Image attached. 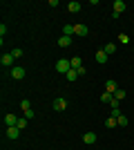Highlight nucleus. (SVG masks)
Instances as JSON below:
<instances>
[{
    "label": "nucleus",
    "instance_id": "nucleus-27",
    "mask_svg": "<svg viewBox=\"0 0 134 150\" xmlns=\"http://www.w3.org/2000/svg\"><path fill=\"white\" fill-rule=\"evenodd\" d=\"M119 103H121V101H116V99H112V103H109V105H112V110H119Z\"/></svg>",
    "mask_w": 134,
    "mask_h": 150
},
{
    "label": "nucleus",
    "instance_id": "nucleus-9",
    "mask_svg": "<svg viewBox=\"0 0 134 150\" xmlns=\"http://www.w3.org/2000/svg\"><path fill=\"white\" fill-rule=\"evenodd\" d=\"M112 7H114L116 13H123V11H125V2H123V0H114V2H112Z\"/></svg>",
    "mask_w": 134,
    "mask_h": 150
},
{
    "label": "nucleus",
    "instance_id": "nucleus-3",
    "mask_svg": "<svg viewBox=\"0 0 134 150\" xmlns=\"http://www.w3.org/2000/svg\"><path fill=\"white\" fill-rule=\"evenodd\" d=\"M20 128L18 125H7V130H5V134H7V139H18L20 137Z\"/></svg>",
    "mask_w": 134,
    "mask_h": 150
},
{
    "label": "nucleus",
    "instance_id": "nucleus-18",
    "mask_svg": "<svg viewBox=\"0 0 134 150\" xmlns=\"http://www.w3.org/2000/svg\"><path fill=\"white\" fill-rule=\"evenodd\" d=\"M65 76H67V81H76V79H78V72H76L74 67H72V69H69V72H67Z\"/></svg>",
    "mask_w": 134,
    "mask_h": 150
},
{
    "label": "nucleus",
    "instance_id": "nucleus-1",
    "mask_svg": "<svg viewBox=\"0 0 134 150\" xmlns=\"http://www.w3.org/2000/svg\"><path fill=\"white\" fill-rule=\"evenodd\" d=\"M72 69V61L69 58H58V63H56V72L58 74H67Z\"/></svg>",
    "mask_w": 134,
    "mask_h": 150
},
{
    "label": "nucleus",
    "instance_id": "nucleus-19",
    "mask_svg": "<svg viewBox=\"0 0 134 150\" xmlns=\"http://www.w3.org/2000/svg\"><path fill=\"white\" fill-rule=\"evenodd\" d=\"M112 99H114V94H109V92H103L101 94V101H103V103H112Z\"/></svg>",
    "mask_w": 134,
    "mask_h": 150
},
{
    "label": "nucleus",
    "instance_id": "nucleus-2",
    "mask_svg": "<svg viewBox=\"0 0 134 150\" xmlns=\"http://www.w3.org/2000/svg\"><path fill=\"white\" fill-rule=\"evenodd\" d=\"M51 105H54L56 112H63V110H67V99H65V96H58V99H54Z\"/></svg>",
    "mask_w": 134,
    "mask_h": 150
},
{
    "label": "nucleus",
    "instance_id": "nucleus-11",
    "mask_svg": "<svg viewBox=\"0 0 134 150\" xmlns=\"http://www.w3.org/2000/svg\"><path fill=\"white\" fill-rule=\"evenodd\" d=\"M5 123L7 125H16L18 123V117H16V114H5Z\"/></svg>",
    "mask_w": 134,
    "mask_h": 150
},
{
    "label": "nucleus",
    "instance_id": "nucleus-28",
    "mask_svg": "<svg viewBox=\"0 0 134 150\" xmlns=\"http://www.w3.org/2000/svg\"><path fill=\"white\" fill-rule=\"evenodd\" d=\"M5 34H7V25H0V36L5 38Z\"/></svg>",
    "mask_w": 134,
    "mask_h": 150
},
{
    "label": "nucleus",
    "instance_id": "nucleus-15",
    "mask_svg": "<svg viewBox=\"0 0 134 150\" xmlns=\"http://www.w3.org/2000/svg\"><path fill=\"white\" fill-rule=\"evenodd\" d=\"M103 52H105L107 56H112V54H114V52H116V45H114V43H107V45H105V47H103Z\"/></svg>",
    "mask_w": 134,
    "mask_h": 150
},
{
    "label": "nucleus",
    "instance_id": "nucleus-13",
    "mask_svg": "<svg viewBox=\"0 0 134 150\" xmlns=\"http://www.w3.org/2000/svg\"><path fill=\"white\" fill-rule=\"evenodd\" d=\"M69 61H72V67H74V69L83 67V58H81V56H74V58H69Z\"/></svg>",
    "mask_w": 134,
    "mask_h": 150
},
{
    "label": "nucleus",
    "instance_id": "nucleus-29",
    "mask_svg": "<svg viewBox=\"0 0 134 150\" xmlns=\"http://www.w3.org/2000/svg\"><path fill=\"white\" fill-rule=\"evenodd\" d=\"M76 72H78V76H85V74H87V69H85V67H78Z\"/></svg>",
    "mask_w": 134,
    "mask_h": 150
},
{
    "label": "nucleus",
    "instance_id": "nucleus-25",
    "mask_svg": "<svg viewBox=\"0 0 134 150\" xmlns=\"http://www.w3.org/2000/svg\"><path fill=\"white\" fill-rule=\"evenodd\" d=\"M11 54H13V58H20V56H22V50H20V47H13Z\"/></svg>",
    "mask_w": 134,
    "mask_h": 150
},
{
    "label": "nucleus",
    "instance_id": "nucleus-12",
    "mask_svg": "<svg viewBox=\"0 0 134 150\" xmlns=\"http://www.w3.org/2000/svg\"><path fill=\"white\" fill-rule=\"evenodd\" d=\"M58 45H60V47H69L72 45V36H60L58 38Z\"/></svg>",
    "mask_w": 134,
    "mask_h": 150
},
{
    "label": "nucleus",
    "instance_id": "nucleus-30",
    "mask_svg": "<svg viewBox=\"0 0 134 150\" xmlns=\"http://www.w3.org/2000/svg\"><path fill=\"white\" fill-rule=\"evenodd\" d=\"M132 52H134V47H132Z\"/></svg>",
    "mask_w": 134,
    "mask_h": 150
},
{
    "label": "nucleus",
    "instance_id": "nucleus-17",
    "mask_svg": "<svg viewBox=\"0 0 134 150\" xmlns=\"http://www.w3.org/2000/svg\"><path fill=\"white\" fill-rule=\"evenodd\" d=\"M105 125H107L109 130H114L116 125H119V121H116V117H109V119H107V121H105Z\"/></svg>",
    "mask_w": 134,
    "mask_h": 150
},
{
    "label": "nucleus",
    "instance_id": "nucleus-20",
    "mask_svg": "<svg viewBox=\"0 0 134 150\" xmlns=\"http://www.w3.org/2000/svg\"><path fill=\"white\" fill-rule=\"evenodd\" d=\"M114 99H116V101H123V99H125V90H121V88H119V90L114 92Z\"/></svg>",
    "mask_w": 134,
    "mask_h": 150
},
{
    "label": "nucleus",
    "instance_id": "nucleus-16",
    "mask_svg": "<svg viewBox=\"0 0 134 150\" xmlns=\"http://www.w3.org/2000/svg\"><path fill=\"white\" fill-rule=\"evenodd\" d=\"M87 25H76V36H87Z\"/></svg>",
    "mask_w": 134,
    "mask_h": 150
},
{
    "label": "nucleus",
    "instance_id": "nucleus-5",
    "mask_svg": "<svg viewBox=\"0 0 134 150\" xmlns=\"http://www.w3.org/2000/svg\"><path fill=\"white\" fill-rule=\"evenodd\" d=\"M11 79H25V67L13 65V67H11Z\"/></svg>",
    "mask_w": 134,
    "mask_h": 150
},
{
    "label": "nucleus",
    "instance_id": "nucleus-22",
    "mask_svg": "<svg viewBox=\"0 0 134 150\" xmlns=\"http://www.w3.org/2000/svg\"><path fill=\"white\" fill-rule=\"evenodd\" d=\"M20 108H22V112H27V110H32V103H29L27 99H22L20 101Z\"/></svg>",
    "mask_w": 134,
    "mask_h": 150
},
{
    "label": "nucleus",
    "instance_id": "nucleus-26",
    "mask_svg": "<svg viewBox=\"0 0 134 150\" xmlns=\"http://www.w3.org/2000/svg\"><path fill=\"white\" fill-rule=\"evenodd\" d=\"M22 117H25V119H34L36 112H34V110H27V112H22Z\"/></svg>",
    "mask_w": 134,
    "mask_h": 150
},
{
    "label": "nucleus",
    "instance_id": "nucleus-21",
    "mask_svg": "<svg viewBox=\"0 0 134 150\" xmlns=\"http://www.w3.org/2000/svg\"><path fill=\"white\" fill-rule=\"evenodd\" d=\"M27 121H29V119H25V117H18V123H16V125H18L20 130H25V128H27Z\"/></svg>",
    "mask_w": 134,
    "mask_h": 150
},
{
    "label": "nucleus",
    "instance_id": "nucleus-8",
    "mask_svg": "<svg viewBox=\"0 0 134 150\" xmlns=\"http://www.w3.org/2000/svg\"><path fill=\"white\" fill-rule=\"evenodd\" d=\"M83 141H85L87 146L96 144V132H85V134H83Z\"/></svg>",
    "mask_w": 134,
    "mask_h": 150
},
{
    "label": "nucleus",
    "instance_id": "nucleus-6",
    "mask_svg": "<svg viewBox=\"0 0 134 150\" xmlns=\"http://www.w3.org/2000/svg\"><path fill=\"white\" fill-rule=\"evenodd\" d=\"M116 90H119V85H116V81H114V79H109V81H105V92L114 94Z\"/></svg>",
    "mask_w": 134,
    "mask_h": 150
},
{
    "label": "nucleus",
    "instance_id": "nucleus-4",
    "mask_svg": "<svg viewBox=\"0 0 134 150\" xmlns=\"http://www.w3.org/2000/svg\"><path fill=\"white\" fill-rule=\"evenodd\" d=\"M13 61H16V58H13V54H11V52H9V54H2V56H0V63H2V67H13Z\"/></svg>",
    "mask_w": 134,
    "mask_h": 150
},
{
    "label": "nucleus",
    "instance_id": "nucleus-7",
    "mask_svg": "<svg viewBox=\"0 0 134 150\" xmlns=\"http://www.w3.org/2000/svg\"><path fill=\"white\" fill-rule=\"evenodd\" d=\"M94 58H96V63H101V65L109 61V56H107V54H105L103 50H98V52H96V54H94Z\"/></svg>",
    "mask_w": 134,
    "mask_h": 150
},
{
    "label": "nucleus",
    "instance_id": "nucleus-14",
    "mask_svg": "<svg viewBox=\"0 0 134 150\" xmlns=\"http://www.w3.org/2000/svg\"><path fill=\"white\" fill-rule=\"evenodd\" d=\"M67 11L78 13V11H81V2H69V5H67Z\"/></svg>",
    "mask_w": 134,
    "mask_h": 150
},
{
    "label": "nucleus",
    "instance_id": "nucleus-23",
    "mask_svg": "<svg viewBox=\"0 0 134 150\" xmlns=\"http://www.w3.org/2000/svg\"><path fill=\"white\" fill-rule=\"evenodd\" d=\"M119 43H125V45H130V36H128V34H119Z\"/></svg>",
    "mask_w": 134,
    "mask_h": 150
},
{
    "label": "nucleus",
    "instance_id": "nucleus-24",
    "mask_svg": "<svg viewBox=\"0 0 134 150\" xmlns=\"http://www.w3.org/2000/svg\"><path fill=\"white\" fill-rule=\"evenodd\" d=\"M116 121H119V125H121V128H125V125H128V117H125V114H121Z\"/></svg>",
    "mask_w": 134,
    "mask_h": 150
},
{
    "label": "nucleus",
    "instance_id": "nucleus-10",
    "mask_svg": "<svg viewBox=\"0 0 134 150\" xmlns=\"http://www.w3.org/2000/svg\"><path fill=\"white\" fill-rule=\"evenodd\" d=\"M76 34V25H65L63 27V36H74Z\"/></svg>",
    "mask_w": 134,
    "mask_h": 150
}]
</instances>
